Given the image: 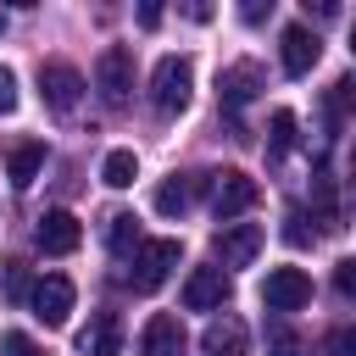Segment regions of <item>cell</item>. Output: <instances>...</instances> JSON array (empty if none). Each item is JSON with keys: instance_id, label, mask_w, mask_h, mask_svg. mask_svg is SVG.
<instances>
[{"instance_id": "6da1fadb", "label": "cell", "mask_w": 356, "mask_h": 356, "mask_svg": "<svg viewBox=\"0 0 356 356\" xmlns=\"http://www.w3.org/2000/svg\"><path fill=\"white\" fill-rule=\"evenodd\" d=\"M178 256H184V250H178V239H139V250L128 256L134 267L122 273V284H128V289H139V295H150V289H161V284H167V273L178 267Z\"/></svg>"}, {"instance_id": "7a4b0ae2", "label": "cell", "mask_w": 356, "mask_h": 356, "mask_svg": "<svg viewBox=\"0 0 356 356\" xmlns=\"http://www.w3.org/2000/svg\"><path fill=\"white\" fill-rule=\"evenodd\" d=\"M189 95H195V67H189V56H161L156 72H150V100H156V111H161V117H178V111L189 106Z\"/></svg>"}, {"instance_id": "3957f363", "label": "cell", "mask_w": 356, "mask_h": 356, "mask_svg": "<svg viewBox=\"0 0 356 356\" xmlns=\"http://www.w3.org/2000/svg\"><path fill=\"white\" fill-rule=\"evenodd\" d=\"M95 89H100V100H106L111 111L128 106V95H134V50H128V44H106V50H100V61H95Z\"/></svg>"}, {"instance_id": "277c9868", "label": "cell", "mask_w": 356, "mask_h": 356, "mask_svg": "<svg viewBox=\"0 0 356 356\" xmlns=\"http://www.w3.org/2000/svg\"><path fill=\"white\" fill-rule=\"evenodd\" d=\"M206 184H211V211H217V222L245 217V211L256 206V195H261L256 178H245V172H234V167H228V172H211Z\"/></svg>"}, {"instance_id": "5b68a950", "label": "cell", "mask_w": 356, "mask_h": 356, "mask_svg": "<svg viewBox=\"0 0 356 356\" xmlns=\"http://www.w3.org/2000/svg\"><path fill=\"white\" fill-rule=\"evenodd\" d=\"M72 300H78V289H72V278H61V273H50V278H39V284L28 289V306H33V317H39L44 328H61V323L72 317Z\"/></svg>"}, {"instance_id": "8992f818", "label": "cell", "mask_w": 356, "mask_h": 356, "mask_svg": "<svg viewBox=\"0 0 356 356\" xmlns=\"http://www.w3.org/2000/svg\"><path fill=\"white\" fill-rule=\"evenodd\" d=\"M39 95H44L50 111H72V106L83 100V72L67 67V61H44V67H39Z\"/></svg>"}, {"instance_id": "52a82bcc", "label": "cell", "mask_w": 356, "mask_h": 356, "mask_svg": "<svg viewBox=\"0 0 356 356\" xmlns=\"http://www.w3.org/2000/svg\"><path fill=\"white\" fill-rule=\"evenodd\" d=\"M261 300H267V312H300L312 300V278L300 267H273L261 284Z\"/></svg>"}, {"instance_id": "ba28073f", "label": "cell", "mask_w": 356, "mask_h": 356, "mask_svg": "<svg viewBox=\"0 0 356 356\" xmlns=\"http://www.w3.org/2000/svg\"><path fill=\"white\" fill-rule=\"evenodd\" d=\"M278 56H284V72H289V78H306V72L317 67V56H323V39H317L306 22H289L284 39H278Z\"/></svg>"}, {"instance_id": "9c48e42d", "label": "cell", "mask_w": 356, "mask_h": 356, "mask_svg": "<svg viewBox=\"0 0 356 356\" xmlns=\"http://www.w3.org/2000/svg\"><path fill=\"white\" fill-rule=\"evenodd\" d=\"M78 239H83V228H78V217H72V211H44V217H39V228H33V245H39L44 256H72V250H78Z\"/></svg>"}, {"instance_id": "30bf717a", "label": "cell", "mask_w": 356, "mask_h": 356, "mask_svg": "<svg viewBox=\"0 0 356 356\" xmlns=\"http://www.w3.org/2000/svg\"><path fill=\"white\" fill-rule=\"evenodd\" d=\"M261 250V228L256 222H222L217 228V261L222 267H250Z\"/></svg>"}, {"instance_id": "8fae6325", "label": "cell", "mask_w": 356, "mask_h": 356, "mask_svg": "<svg viewBox=\"0 0 356 356\" xmlns=\"http://www.w3.org/2000/svg\"><path fill=\"white\" fill-rule=\"evenodd\" d=\"M222 300H228V273L222 267H195L184 278V306L189 312H222Z\"/></svg>"}, {"instance_id": "7c38bea8", "label": "cell", "mask_w": 356, "mask_h": 356, "mask_svg": "<svg viewBox=\"0 0 356 356\" xmlns=\"http://www.w3.org/2000/svg\"><path fill=\"white\" fill-rule=\"evenodd\" d=\"M200 356H250V334H245V323L239 317H211L206 323V334H200Z\"/></svg>"}, {"instance_id": "4fadbf2b", "label": "cell", "mask_w": 356, "mask_h": 356, "mask_svg": "<svg viewBox=\"0 0 356 356\" xmlns=\"http://www.w3.org/2000/svg\"><path fill=\"white\" fill-rule=\"evenodd\" d=\"M139 350H145V356H184V350H189L184 323L167 317V312H156V317L145 323V334H139Z\"/></svg>"}, {"instance_id": "5bb4252c", "label": "cell", "mask_w": 356, "mask_h": 356, "mask_svg": "<svg viewBox=\"0 0 356 356\" xmlns=\"http://www.w3.org/2000/svg\"><path fill=\"white\" fill-rule=\"evenodd\" d=\"M206 178H211V172H189V178H167V184L156 189V211H161V217H184V211L195 206V195L206 189Z\"/></svg>"}, {"instance_id": "9a60e30c", "label": "cell", "mask_w": 356, "mask_h": 356, "mask_svg": "<svg viewBox=\"0 0 356 356\" xmlns=\"http://www.w3.org/2000/svg\"><path fill=\"white\" fill-rule=\"evenodd\" d=\"M256 89H261V67H256V61H234V67L222 72V83H217V95H222L228 111H239Z\"/></svg>"}, {"instance_id": "2e32d148", "label": "cell", "mask_w": 356, "mask_h": 356, "mask_svg": "<svg viewBox=\"0 0 356 356\" xmlns=\"http://www.w3.org/2000/svg\"><path fill=\"white\" fill-rule=\"evenodd\" d=\"M117 345H122L117 312H95V323L78 334V350H83V356H117Z\"/></svg>"}, {"instance_id": "e0dca14e", "label": "cell", "mask_w": 356, "mask_h": 356, "mask_svg": "<svg viewBox=\"0 0 356 356\" xmlns=\"http://www.w3.org/2000/svg\"><path fill=\"white\" fill-rule=\"evenodd\" d=\"M39 167H44V145H39V139L11 145V156H6V178H11V189H28V184L39 178Z\"/></svg>"}, {"instance_id": "ac0fdd59", "label": "cell", "mask_w": 356, "mask_h": 356, "mask_svg": "<svg viewBox=\"0 0 356 356\" xmlns=\"http://www.w3.org/2000/svg\"><path fill=\"white\" fill-rule=\"evenodd\" d=\"M139 239H145V234H139V217H134V211H111V217H106V245H111V256L128 261V256L139 250Z\"/></svg>"}, {"instance_id": "d6986e66", "label": "cell", "mask_w": 356, "mask_h": 356, "mask_svg": "<svg viewBox=\"0 0 356 356\" xmlns=\"http://www.w3.org/2000/svg\"><path fill=\"white\" fill-rule=\"evenodd\" d=\"M267 356H312V345L289 323H267Z\"/></svg>"}, {"instance_id": "ffe728a7", "label": "cell", "mask_w": 356, "mask_h": 356, "mask_svg": "<svg viewBox=\"0 0 356 356\" xmlns=\"http://www.w3.org/2000/svg\"><path fill=\"white\" fill-rule=\"evenodd\" d=\"M100 178H106L111 189H128V184L139 178V161H134V150H111V156H106V167H100Z\"/></svg>"}, {"instance_id": "44dd1931", "label": "cell", "mask_w": 356, "mask_h": 356, "mask_svg": "<svg viewBox=\"0 0 356 356\" xmlns=\"http://www.w3.org/2000/svg\"><path fill=\"white\" fill-rule=\"evenodd\" d=\"M295 145V111H273V150Z\"/></svg>"}, {"instance_id": "7402d4cb", "label": "cell", "mask_w": 356, "mask_h": 356, "mask_svg": "<svg viewBox=\"0 0 356 356\" xmlns=\"http://www.w3.org/2000/svg\"><path fill=\"white\" fill-rule=\"evenodd\" d=\"M0 350H6V356H44V350H39V345H33L28 334H17V328H11L6 339H0Z\"/></svg>"}, {"instance_id": "603a6c76", "label": "cell", "mask_w": 356, "mask_h": 356, "mask_svg": "<svg viewBox=\"0 0 356 356\" xmlns=\"http://www.w3.org/2000/svg\"><path fill=\"white\" fill-rule=\"evenodd\" d=\"M6 295H11V300L28 295V273H22V261H6Z\"/></svg>"}, {"instance_id": "cb8c5ba5", "label": "cell", "mask_w": 356, "mask_h": 356, "mask_svg": "<svg viewBox=\"0 0 356 356\" xmlns=\"http://www.w3.org/2000/svg\"><path fill=\"white\" fill-rule=\"evenodd\" d=\"M284 239H289V245H312L317 234L306 228V217H300V211H289V228H284Z\"/></svg>"}, {"instance_id": "d4e9b609", "label": "cell", "mask_w": 356, "mask_h": 356, "mask_svg": "<svg viewBox=\"0 0 356 356\" xmlns=\"http://www.w3.org/2000/svg\"><path fill=\"white\" fill-rule=\"evenodd\" d=\"M334 289H339L345 300L356 295V261H339V267H334Z\"/></svg>"}, {"instance_id": "484cf974", "label": "cell", "mask_w": 356, "mask_h": 356, "mask_svg": "<svg viewBox=\"0 0 356 356\" xmlns=\"http://www.w3.org/2000/svg\"><path fill=\"white\" fill-rule=\"evenodd\" d=\"M11 106H17V72H11V67H0V117H6Z\"/></svg>"}, {"instance_id": "4316f807", "label": "cell", "mask_w": 356, "mask_h": 356, "mask_svg": "<svg viewBox=\"0 0 356 356\" xmlns=\"http://www.w3.org/2000/svg\"><path fill=\"white\" fill-rule=\"evenodd\" d=\"M328 350H334V356H350V350H356V334H350V328H334Z\"/></svg>"}, {"instance_id": "83f0119b", "label": "cell", "mask_w": 356, "mask_h": 356, "mask_svg": "<svg viewBox=\"0 0 356 356\" xmlns=\"http://www.w3.org/2000/svg\"><path fill=\"white\" fill-rule=\"evenodd\" d=\"M267 11H273V0H267V6H261V0H250V6H245V11H239V17H245V22H261V17H267Z\"/></svg>"}, {"instance_id": "f1b7e54d", "label": "cell", "mask_w": 356, "mask_h": 356, "mask_svg": "<svg viewBox=\"0 0 356 356\" xmlns=\"http://www.w3.org/2000/svg\"><path fill=\"white\" fill-rule=\"evenodd\" d=\"M0 33H6V11H0Z\"/></svg>"}]
</instances>
